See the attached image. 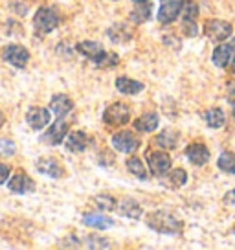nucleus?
<instances>
[{"label": "nucleus", "instance_id": "nucleus-1", "mask_svg": "<svg viewBox=\"0 0 235 250\" xmlns=\"http://www.w3.org/2000/svg\"><path fill=\"white\" fill-rule=\"evenodd\" d=\"M78 52L88 57L90 61L98 64V66H116L118 64V55L105 52L99 42H92V41H83L78 44Z\"/></svg>", "mask_w": 235, "mask_h": 250}, {"label": "nucleus", "instance_id": "nucleus-2", "mask_svg": "<svg viewBox=\"0 0 235 250\" xmlns=\"http://www.w3.org/2000/svg\"><path fill=\"white\" fill-rule=\"evenodd\" d=\"M147 227L162 234H178L182 230V223L173 217L169 211H153L147 217Z\"/></svg>", "mask_w": 235, "mask_h": 250}, {"label": "nucleus", "instance_id": "nucleus-3", "mask_svg": "<svg viewBox=\"0 0 235 250\" xmlns=\"http://www.w3.org/2000/svg\"><path fill=\"white\" fill-rule=\"evenodd\" d=\"M59 22H61V17H59L55 8H40L35 13V19H33V26L40 35H46L52 30H55L59 26Z\"/></svg>", "mask_w": 235, "mask_h": 250}, {"label": "nucleus", "instance_id": "nucleus-4", "mask_svg": "<svg viewBox=\"0 0 235 250\" xmlns=\"http://www.w3.org/2000/svg\"><path fill=\"white\" fill-rule=\"evenodd\" d=\"M131 118V109L127 107L125 103H112L109 109L105 110L103 114V122L109 127H119V125H125Z\"/></svg>", "mask_w": 235, "mask_h": 250}, {"label": "nucleus", "instance_id": "nucleus-5", "mask_svg": "<svg viewBox=\"0 0 235 250\" xmlns=\"http://www.w3.org/2000/svg\"><path fill=\"white\" fill-rule=\"evenodd\" d=\"M234 28L232 24L226 21H219V19H212L204 24V35H208L213 41H224L228 37H232Z\"/></svg>", "mask_w": 235, "mask_h": 250}, {"label": "nucleus", "instance_id": "nucleus-6", "mask_svg": "<svg viewBox=\"0 0 235 250\" xmlns=\"http://www.w3.org/2000/svg\"><path fill=\"white\" fill-rule=\"evenodd\" d=\"M2 57L9 64H13L17 68H22V66H26V62L30 61V52L24 46H19V44H9L2 50Z\"/></svg>", "mask_w": 235, "mask_h": 250}, {"label": "nucleus", "instance_id": "nucleus-7", "mask_svg": "<svg viewBox=\"0 0 235 250\" xmlns=\"http://www.w3.org/2000/svg\"><path fill=\"white\" fill-rule=\"evenodd\" d=\"M66 133H68V124L63 118H57V122L52 124V127L42 134V142L48 146H59L66 138Z\"/></svg>", "mask_w": 235, "mask_h": 250}, {"label": "nucleus", "instance_id": "nucleus-8", "mask_svg": "<svg viewBox=\"0 0 235 250\" xmlns=\"http://www.w3.org/2000/svg\"><path fill=\"white\" fill-rule=\"evenodd\" d=\"M112 146L121 153H134L140 147V140L131 131H121L112 136Z\"/></svg>", "mask_w": 235, "mask_h": 250}, {"label": "nucleus", "instance_id": "nucleus-9", "mask_svg": "<svg viewBox=\"0 0 235 250\" xmlns=\"http://www.w3.org/2000/svg\"><path fill=\"white\" fill-rule=\"evenodd\" d=\"M147 162H149L153 175H157V177H164L165 173H169V167H171V158L167 153H153L151 151L147 155Z\"/></svg>", "mask_w": 235, "mask_h": 250}, {"label": "nucleus", "instance_id": "nucleus-10", "mask_svg": "<svg viewBox=\"0 0 235 250\" xmlns=\"http://www.w3.org/2000/svg\"><path fill=\"white\" fill-rule=\"evenodd\" d=\"M26 122L30 124L32 129L40 131V129H44V127L50 124V110L42 109V107H33V109L28 110V114H26Z\"/></svg>", "mask_w": 235, "mask_h": 250}, {"label": "nucleus", "instance_id": "nucleus-11", "mask_svg": "<svg viewBox=\"0 0 235 250\" xmlns=\"http://www.w3.org/2000/svg\"><path fill=\"white\" fill-rule=\"evenodd\" d=\"M182 11V2H178V0H169V2H164V6L160 8V11H158V21L160 22H173V21H176V17L180 15Z\"/></svg>", "mask_w": 235, "mask_h": 250}, {"label": "nucleus", "instance_id": "nucleus-12", "mask_svg": "<svg viewBox=\"0 0 235 250\" xmlns=\"http://www.w3.org/2000/svg\"><path fill=\"white\" fill-rule=\"evenodd\" d=\"M37 169H39L42 175H48V177H52V179H59V177L64 175L63 166L59 164L55 158H52V156L40 158L39 162H37Z\"/></svg>", "mask_w": 235, "mask_h": 250}, {"label": "nucleus", "instance_id": "nucleus-13", "mask_svg": "<svg viewBox=\"0 0 235 250\" xmlns=\"http://www.w3.org/2000/svg\"><path fill=\"white\" fill-rule=\"evenodd\" d=\"M186 156L191 164L195 166H204L210 160V151L204 144H191L186 149Z\"/></svg>", "mask_w": 235, "mask_h": 250}, {"label": "nucleus", "instance_id": "nucleus-14", "mask_svg": "<svg viewBox=\"0 0 235 250\" xmlns=\"http://www.w3.org/2000/svg\"><path fill=\"white\" fill-rule=\"evenodd\" d=\"M8 188L13 193H28V191L35 189V182L26 173H17L15 177L8 182Z\"/></svg>", "mask_w": 235, "mask_h": 250}, {"label": "nucleus", "instance_id": "nucleus-15", "mask_svg": "<svg viewBox=\"0 0 235 250\" xmlns=\"http://www.w3.org/2000/svg\"><path fill=\"white\" fill-rule=\"evenodd\" d=\"M50 107H52V112H54L57 118L66 116L72 109H74V103H72L70 98H66L64 94H55L50 102Z\"/></svg>", "mask_w": 235, "mask_h": 250}, {"label": "nucleus", "instance_id": "nucleus-16", "mask_svg": "<svg viewBox=\"0 0 235 250\" xmlns=\"http://www.w3.org/2000/svg\"><path fill=\"white\" fill-rule=\"evenodd\" d=\"M86 146H88V136L83 131H72L66 136V149L70 153H81L86 149Z\"/></svg>", "mask_w": 235, "mask_h": 250}, {"label": "nucleus", "instance_id": "nucleus-17", "mask_svg": "<svg viewBox=\"0 0 235 250\" xmlns=\"http://www.w3.org/2000/svg\"><path fill=\"white\" fill-rule=\"evenodd\" d=\"M232 55H234V46H230V44H219V46L213 50L212 61H213V64L224 68V66H228Z\"/></svg>", "mask_w": 235, "mask_h": 250}, {"label": "nucleus", "instance_id": "nucleus-18", "mask_svg": "<svg viewBox=\"0 0 235 250\" xmlns=\"http://www.w3.org/2000/svg\"><path fill=\"white\" fill-rule=\"evenodd\" d=\"M158 127V116L155 112H147L134 122V129L140 133H153Z\"/></svg>", "mask_w": 235, "mask_h": 250}, {"label": "nucleus", "instance_id": "nucleus-19", "mask_svg": "<svg viewBox=\"0 0 235 250\" xmlns=\"http://www.w3.org/2000/svg\"><path fill=\"white\" fill-rule=\"evenodd\" d=\"M83 223H85L86 227L98 228V230H105V228H110L112 225H114L112 219L105 217V215H101V213H85Z\"/></svg>", "mask_w": 235, "mask_h": 250}, {"label": "nucleus", "instance_id": "nucleus-20", "mask_svg": "<svg viewBox=\"0 0 235 250\" xmlns=\"http://www.w3.org/2000/svg\"><path fill=\"white\" fill-rule=\"evenodd\" d=\"M116 88L121 94H129V96H133V94H138L140 90H143V83L134 81V79H131V78H118L116 79Z\"/></svg>", "mask_w": 235, "mask_h": 250}, {"label": "nucleus", "instance_id": "nucleus-21", "mask_svg": "<svg viewBox=\"0 0 235 250\" xmlns=\"http://www.w3.org/2000/svg\"><path fill=\"white\" fill-rule=\"evenodd\" d=\"M157 144L164 149L176 147V144H178V133H176V131H171V129H165V131H162V133L157 136Z\"/></svg>", "mask_w": 235, "mask_h": 250}, {"label": "nucleus", "instance_id": "nucleus-22", "mask_svg": "<svg viewBox=\"0 0 235 250\" xmlns=\"http://www.w3.org/2000/svg\"><path fill=\"white\" fill-rule=\"evenodd\" d=\"M204 120H206L208 127L219 129V127L224 125V112H222L220 109H217V107H213V109H210L206 114H204Z\"/></svg>", "mask_w": 235, "mask_h": 250}, {"label": "nucleus", "instance_id": "nucleus-23", "mask_svg": "<svg viewBox=\"0 0 235 250\" xmlns=\"http://www.w3.org/2000/svg\"><path fill=\"white\" fill-rule=\"evenodd\" d=\"M119 213H121V215H127V217L138 219L141 215V208L136 201H133V199H125L123 203L119 204Z\"/></svg>", "mask_w": 235, "mask_h": 250}, {"label": "nucleus", "instance_id": "nucleus-24", "mask_svg": "<svg viewBox=\"0 0 235 250\" xmlns=\"http://www.w3.org/2000/svg\"><path fill=\"white\" fill-rule=\"evenodd\" d=\"M217 166H219L224 173L235 175V153H228V151L220 153L219 160H217Z\"/></svg>", "mask_w": 235, "mask_h": 250}, {"label": "nucleus", "instance_id": "nucleus-25", "mask_svg": "<svg viewBox=\"0 0 235 250\" xmlns=\"http://www.w3.org/2000/svg\"><path fill=\"white\" fill-rule=\"evenodd\" d=\"M186 182H188V173L184 171V169H180V167H175V169H171L169 177H167V186L180 188V186H184Z\"/></svg>", "mask_w": 235, "mask_h": 250}, {"label": "nucleus", "instance_id": "nucleus-26", "mask_svg": "<svg viewBox=\"0 0 235 250\" xmlns=\"http://www.w3.org/2000/svg\"><path fill=\"white\" fill-rule=\"evenodd\" d=\"M127 167H129V171L133 173L134 177H138V179H141V180L147 179V171H145L143 162H141L138 156H131V158L127 160Z\"/></svg>", "mask_w": 235, "mask_h": 250}, {"label": "nucleus", "instance_id": "nucleus-27", "mask_svg": "<svg viewBox=\"0 0 235 250\" xmlns=\"http://www.w3.org/2000/svg\"><path fill=\"white\" fill-rule=\"evenodd\" d=\"M151 19V6L149 4H141L138 8L134 9L133 13H131V21L134 22H145V21H149Z\"/></svg>", "mask_w": 235, "mask_h": 250}, {"label": "nucleus", "instance_id": "nucleus-28", "mask_svg": "<svg viewBox=\"0 0 235 250\" xmlns=\"http://www.w3.org/2000/svg\"><path fill=\"white\" fill-rule=\"evenodd\" d=\"M182 15H184V21H195L198 17V6L191 0L182 2Z\"/></svg>", "mask_w": 235, "mask_h": 250}, {"label": "nucleus", "instance_id": "nucleus-29", "mask_svg": "<svg viewBox=\"0 0 235 250\" xmlns=\"http://www.w3.org/2000/svg\"><path fill=\"white\" fill-rule=\"evenodd\" d=\"M96 204H98V208H101L103 211H110L114 206H116L114 199L109 195H98L96 197Z\"/></svg>", "mask_w": 235, "mask_h": 250}, {"label": "nucleus", "instance_id": "nucleus-30", "mask_svg": "<svg viewBox=\"0 0 235 250\" xmlns=\"http://www.w3.org/2000/svg\"><path fill=\"white\" fill-rule=\"evenodd\" d=\"M15 153V144L6 138H0V155H13Z\"/></svg>", "mask_w": 235, "mask_h": 250}, {"label": "nucleus", "instance_id": "nucleus-31", "mask_svg": "<svg viewBox=\"0 0 235 250\" xmlns=\"http://www.w3.org/2000/svg\"><path fill=\"white\" fill-rule=\"evenodd\" d=\"M184 33L188 35V37H195L196 35V26H195V21H184Z\"/></svg>", "mask_w": 235, "mask_h": 250}, {"label": "nucleus", "instance_id": "nucleus-32", "mask_svg": "<svg viewBox=\"0 0 235 250\" xmlns=\"http://www.w3.org/2000/svg\"><path fill=\"white\" fill-rule=\"evenodd\" d=\"M9 173H11V167L6 164H0V184H4L6 180H8Z\"/></svg>", "mask_w": 235, "mask_h": 250}, {"label": "nucleus", "instance_id": "nucleus-33", "mask_svg": "<svg viewBox=\"0 0 235 250\" xmlns=\"http://www.w3.org/2000/svg\"><path fill=\"white\" fill-rule=\"evenodd\" d=\"M224 203L234 204V206H235V189H230L226 195H224Z\"/></svg>", "mask_w": 235, "mask_h": 250}, {"label": "nucleus", "instance_id": "nucleus-34", "mask_svg": "<svg viewBox=\"0 0 235 250\" xmlns=\"http://www.w3.org/2000/svg\"><path fill=\"white\" fill-rule=\"evenodd\" d=\"M228 102H230V103L235 102V83H232V85H230V88H228Z\"/></svg>", "mask_w": 235, "mask_h": 250}, {"label": "nucleus", "instance_id": "nucleus-35", "mask_svg": "<svg viewBox=\"0 0 235 250\" xmlns=\"http://www.w3.org/2000/svg\"><path fill=\"white\" fill-rule=\"evenodd\" d=\"M136 6H141V4H149V0H133Z\"/></svg>", "mask_w": 235, "mask_h": 250}, {"label": "nucleus", "instance_id": "nucleus-36", "mask_svg": "<svg viewBox=\"0 0 235 250\" xmlns=\"http://www.w3.org/2000/svg\"><path fill=\"white\" fill-rule=\"evenodd\" d=\"M4 124V114H2V110H0V125Z\"/></svg>", "mask_w": 235, "mask_h": 250}, {"label": "nucleus", "instance_id": "nucleus-37", "mask_svg": "<svg viewBox=\"0 0 235 250\" xmlns=\"http://www.w3.org/2000/svg\"><path fill=\"white\" fill-rule=\"evenodd\" d=\"M234 72H235V61H234Z\"/></svg>", "mask_w": 235, "mask_h": 250}, {"label": "nucleus", "instance_id": "nucleus-38", "mask_svg": "<svg viewBox=\"0 0 235 250\" xmlns=\"http://www.w3.org/2000/svg\"><path fill=\"white\" fill-rule=\"evenodd\" d=\"M162 2H169V0H162Z\"/></svg>", "mask_w": 235, "mask_h": 250}, {"label": "nucleus", "instance_id": "nucleus-39", "mask_svg": "<svg viewBox=\"0 0 235 250\" xmlns=\"http://www.w3.org/2000/svg\"><path fill=\"white\" fill-rule=\"evenodd\" d=\"M234 234H235V227H234Z\"/></svg>", "mask_w": 235, "mask_h": 250}]
</instances>
